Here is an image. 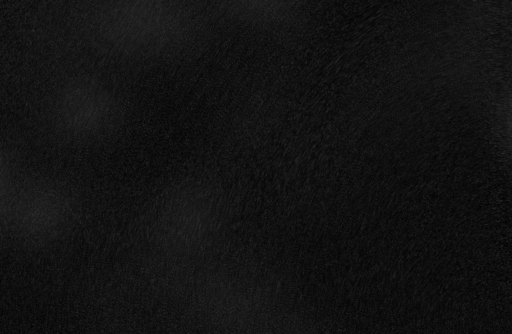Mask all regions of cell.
Segmentation results:
<instances>
[{
    "mask_svg": "<svg viewBox=\"0 0 512 334\" xmlns=\"http://www.w3.org/2000/svg\"><path fill=\"white\" fill-rule=\"evenodd\" d=\"M80 29L96 49L134 61H160L188 51L197 32L190 7L175 1H101L80 13Z\"/></svg>",
    "mask_w": 512,
    "mask_h": 334,
    "instance_id": "cell-1",
    "label": "cell"
},
{
    "mask_svg": "<svg viewBox=\"0 0 512 334\" xmlns=\"http://www.w3.org/2000/svg\"><path fill=\"white\" fill-rule=\"evenodd\" d=\"M52 131L72 143L101 142L116 134L124 119L117 93L101 80L74 76L60 84L47 109Z\"/></svg>",
    "mask_w": 512,
    "mask_h": 334,
    "instance_id": "cell-2",
    "label": "cell"
},
{
    "mask_svg": "<svg viewBox=\"0 0 512 334\" xmlns=\"http://www.w3.org/2000/svg\"><path fill=\"white\" fill-rule=\"evenodd\" d=\"M14 204L18 222L30 227L57 225L68 214V196L56 186L38 185L24 189Z\"/></svg>",
    "mask_w": 512,
    "mask_h": 334,
    "instance_id": "cell-3",
    "label": "cell"
},
{
    "mask_svg": "<svg viewBox=\"0 0 512 334\" xmlns=\"http://www.w3.org/2000/svg\"><path fill=\"white\" fill-rule=\"evenodd\" d=\"M507 125L509 128V133L512 136V103L507 113Z\"/></svg>",
    "mask_w": 512,
    "mask_h": 334,
    "instance_id": "cell-4",
    "label": "cell"
}]
</instances>
